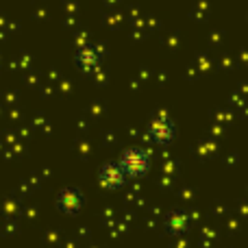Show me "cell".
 I'll return each instance as SVG.
<instances>
[{
    "mask_svg": "<svg viewBox=\"0 0 248 248\" xmlns=\"http://www.w3.org/2000/svg\"><path fill=\"white\" fill-rule=\"evenodd\" d=\"M150 150L148 148H141V146H128L124 148L120 155H118L116 163L118 168L122 170V174L126 176V181H137V179H144L150 170Z\"/></svg>",
    "mask_w": 248,
    "mask_h": 248,
    "instance_id": "obj_1",
    "label": "cell"
},
{
    "mask_svg": "<svg viewBox=\"0 0 248 248\" xmlns=\"http://www.w3.org/2000/svg\"><path fill=\"white\" fill-rule=\"evenodd\" d=\"M98 181H100V185H103L105 189H111V192H118V189H122V187H126L128 185L126 176L122 174V170L118 168L116 161H107V163L100 166Z\"/></svg>",
    "mask_w": 248,
    "mask_h": 248,
    "instance_id": "obj_2",
    "label": "cell"
},
{
    "mask_svg": "<svg viewBox=\"0 0 248 248\" xmlns=\"http://www.w3.org/2000/svg\"><path fill=\"white\" fill-rule=\"evenodd\" d=\"M148 137L153 140V144H172V140L176 137V124L170 120V118L161 116L157 118V120L150 122L148 126Z\"/></svg>",
    "mask_w": 248,
    "mask_h": 248,
    "instance_id": "obj_3",
    "label": "cell"
}]
</instances>
